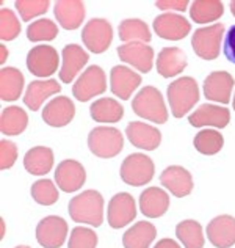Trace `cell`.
Returning a JSON list of instances; mask_svg holds the SVG:
<instances>
[{"mask_svg": "<svg viewBox=\"0 0 235 248\" xmlns=\"http://www.w3.org/2000/svg\"><path fill=\"white\" fill-rule=\"evenodd\" d=\"M68 212L75 223L99 228L103 221V198L97 190H85L69 201Z\"/></svg>", "mask_w": 235, "mask_h": 248, "instance_id": "obj_1", "label": "cell"}, {"mask_svg": "<svg viewBox=\"0 0 235 248\" xmlns=\"http://www.w3.org/2000/svg\"><path fill=\"white\" fill-rule=\"evenodd\" d=\"M168 101L171 113L182 118L199 101V88L193 77H180L168 87Z\"/></svg>", "mask_w": 235, "mask_h": 248, "instance_id": "obj_2", "label": "cell"}, {"mask_svg": "<svg viewBox=\"0 0 235 248\" xmlns=\"http://www.w3.org/2000/svg\"><path fill=\"white\" fill-rule=\"evenodd\" d=\"M133 112L147 121L163 124L168 120V110L163 96L155 87H145L132 101Z\"/></svg>", "mask_w": 235, "mask_h": 248, "instance_id": "obj_3", "label": "cell"}, {"mask_svg": "<svg viewBox=\"0 0 235 248\" xmlns=\"http://www.w3.org/2000/svg\"><path fill=\"white\" fill-rule=\"evenodd\" d=\"M88 148L101 159H112L124 148V137L116 127L99 126L94 127L88 135Z\"/></svg>", "mask_w": 235, "mask_h": 248, "instance_id": "obj_4", "label": "cell"}, {"mask_svg": "<svg viewBox=\"0 0 235 248\" xmlns=\"http://www.w3.org/2000/svg\"><path fill=\"white\" fill-rule=\"evenodd\" d=\"M154 171H155V167L151 157H147V155L141 153H135V154L127 155V157L122 160L119 173H121V179L126 182L127 186L141 187L152 181Z\"/></svg>", "mask_w": 235, "mask_h": 248, "instance_id": "obj_5", "label": "cell"}, {"mask_svg": "<svg viewBox=\"0 0 235 248\" xmlns=\"http://www.w3.org/2000/svg\"><path fill=\"white\" fill-rule=\"evenodd\" d=\"M224 35L223 24H213L210 27L198 29L191 36V46L194 54L202 60H215L220 55L221 41Z\"/></svg>", "mask_w": 235, "mask_h": 248, "instance_id": "obj_6", "label": "cell"}, {"mask_svg": "<svg viewBox=\"0 0 235 248\" xmlns=\"http://www.w3.org/2000/svg\"><path fill=\"white\" fill-rule=\"evenodd\" d=\"M82 41L93 54H102V52H105L113 41L112 24L101 17L91 19L82 30Z\"/></svg>", "mask_w": 235, "mask_h": 248, "instance_id": "obj_7", "label": "cell"}, {"mask_svg": "<svg viewBox=\"0 0 235 248\" xmlns=\"http://www.w3.org/2000/svg\"><path fill=\"white\" fill-rule=\"evenodd\" d=\"M107 90V77L103 69L97 64L89 66L78 77L73 87V94L77 101L87 102L91 97L102 94Z\"/></svg>", "mask_w": 235, "mask_h": 248, "instance_id": "obj_8", "label": "cell"}, {"mask_svg": "<svg viewBox=\"0 0 235 248\" xmlns=\"http://www.w3.org/2000/svg\"><path fill=\"white\" fill-rule=\"evenodd\" d=\"M68 237L66 220L58 215L44 217L36 226V240L44 248H60Z\"/></svg>", "mask_w": 235, "mask_h": 248, "instance_id": "obj_9", "label": "cell"}, {"mask_svg": "<svg viewBox=\"0 0 235 248\" xmlns=\"http://www.w3.org/2000/svg\"><path fill=\"white\" fill-rule=\"evenodd\" d=\"M60 57L52 46H36L27 54V68L36 77H49L57 73Z\"/></svg>", "mask_w": 235, "mask_h": 248, "instance_id": "obj_10", "label": "cell"}, {"mask_svg": "<svg viewBox=\"0 0 235 248\" xmlns=\"http://www.w3.org/2000/svg\"><path fill=\"white\" fill-rule=\"evenodd\" d=\"M135 217H136V206H135V200L130 193L119 192L110 200L107 209V220L112 228L119 230V228L127 226Z\"/></svg>", "mask_w": 235, "mask_h": 248, "instance_id": "obj_11", "label": "cell"}, {"mask_svg": "<svg viewBox=\"0 0 235 248\" xmlns=\"http://www.w3.org/2000/svg\"><path fill=\"white\" fill-rule=\"evenodd\" d=\"M152 25L157 35L169 41L184 40L191 30L190 22L177 13H163V15L154 19Z\"/></svg>", "mask_w": 235, "mask_h": 248, "instance_id": "obj_12", "label": "cell"}, {"mask_svg": "<svg viewBox=\"0 0 235 248\" xmlns=\"http://www.w3.org/2000/svg\"><path fill=\"white\" fill-rule=\"evenodd\" d=\"M118 57L124 63L132 64L140 73H149L154 64V49L145 43H127L118 47Z\"/></svg>", "mask_w": 235, "mask_h": 248, "instance_id": "obj_13", "label": "cell"}, {"mask_svg": "<svg viewBox=\"0 0 235 248\" xmlns=\"http://www.w3.org/2000/svg\"><path fill=\"white\" fill-rule=\"evenodd\" d=\"M55 181L57 186L61 188L63 192L73 193L78 190L87 181V173L80 162L68 159L58 164L55 170Z\"/></svg>", "mask_w": 235, "mask_h": 248, "instance_id": "obj_14", "label": "cell"}, {"mask_svg": "<svg viewBox=\"0 0 235 248\" xmlns=\"http://www.w3.org/2000/svg\"><path fill=\"white\" fill-rule=\"evenodd\" d=\"M160 182L177 198H184L193 190L191 173L180 165H171L163 170V173L160 174Z\"/></svg>", "mask_w": 235, "mask_h": 248, "instance_id": "obj_15", "label": "cell"}, {"mask_svg": "<svg viewBox=\"0 0 235 248\" xmlns=\"http://www.w3.org/2000/svg\"><path fill=\"white\" fill-rule=\"evenodd\" d=\"M126 135L129 141L135 148L146 149V151H154L160 146L162 134L160 130L151 126V124L141 123V121H132L127 124Z\"/></svg>", "mask_w": 235, "mask_h": 248, "instance_id": "obj_16", "label": "cell"}, {"mask_svg": "<svg viewBox=\"0 0 235 248\" xmlns=\"http://www.w3.org/2000/svg\"><path fill=\"white\" fill-rule=\"evenodd\" d=\"M231 121V112L226 107L213 106V104H202V106L194 110V112L188 116V123L193 127H204L212 126L217 129L226 127Z\"/></svg>", "mask_w": 235, "mask_h": 248, "instance_id": "obj_17", "label": "cell"}, {"mask_svg": "<svg viewBox=\"0 0 235 248\" xmlns=\"http://www.w3.org/2000/svg\"><path fill=\"white\" fill-rule=\"evenodd\" d=\"M234 87V77L226 71H213L204 80V94L207 99L229 104Z\"/></svg>", "mask_w": 235, "mask_h": 248, "instance_id": "obj_18", "label": "cell"}, {"mask_svg": "<svg viewBox=\"0 0 235 248\" xmlns=\"http://www.w3.org/2000/svg\"><path fill=\"white\" fill-rule=\"evenodd\" d=\"M207 239L217 248H231L235 244V218L218 215L207 225Z\"/></svg>", "mask_w": 235, "mask_h": 248, "instance_id": "obj_19", "label": "cell"}, {"mask_svg": "<svg viewBox=\"0 0 235 248\" xmlns=\"http://www.w3.org/2000/svg\"><path fill=\"white\" fill-rule=\"evenodd\" d=\"M140 83L141 76L133 73L130 68L121 66V64L112 68V73H110V88H112V93L115 96L127 101L130 99L133 91L138 88Z\"/></svg>", "mask_w": 235, "mask_h": 248, "instance_id": "obj_20", "label": "cell"}, {"mask_svg": "<svg viewBox=\"0 0 235 248\" xmlns=\"http://www.w3.org/2000/svg\"><path fill=\"white\" fill-rule=\"evenodd\" d=\"M74 102L66 96L54 97L43 110V120L52 127H64L74 120Z\"/></svg>", "mask_w": 235, "mask_h": 248, "instance_id": "obj_21", "label": "cell"}, {"mask_svg": "<svg viewBox=\"0 0 235 248\" xmlns=\"http://www.w3.org/2000/svg\"><path fill=\"white\" fill-rule=\"evenodd\" d=\"M187 54L179 47H165L157 55V71L165 79L180 74L187 68Z\"/></svg>", "mask_w": 235, "mask_h": 248, "instance_id": "obj_22", "label": "cell"}, {"mask_svg": "<svg viewBox=\"0 0 235 248\" xmlns=\"http://www.w3.org/2000/svg\"><path fill=\"white\" fill-rule=\"evenodd\" d=\"M169 207L168 193L160 187H147L140 195V211L149 218H159L165 215Z\"/></svg>", "mask_w": 235, "mask_h": 248, "instance_id": "obj_23", "label": "cell"}, {"mask_svg": "<svg viewBox=\"0 0 235 248\" xmlns=\"http://www.w3.org/2000/svg\"><path fill=\"white\" fill-rule=\"evenodd\" d=\"M89 57L80 46L68 44L63 49V66L60 71V80L64 83H71L74 77L80 73V69L88 63Z\"/></svg>", "mask_w": 235, "mask_h": 248, "instance_id": "obj_24", "label": "cell"}, {"mask_svg": "<svg viewBox=\"0 0 235 248\" xmlns=\"http://www.w3.org/2000/svg\"><path fill=\"white\" fill-rule=\"evenodd\" d=\"M55 17L66 30H75L85 19V5L80 0H60L55 3Z\"/></svg>", "mask_w": 235, "mask_h": 248, "instance_id": "obj_25", "label": "cell"}, {"mask_svg": "<svg viewBox=\"0 0 235 248\" xmlns=\"http://www.w3.org/2000/svg\"><path fill=\"white\" fill-rule=\"evenodd\" d=\"M60 91H61V85L55 79L35 80L27 87V91H25V94H24V104L31 112H36L49 96L60 93Z\"/></svg>", "mask_w": 235, "mask_h": 248, "instance_id": "obj_26", "label": "cell"}, {"mask_svg": "<svg viewBox=\"0 0 235 248\" xmlns=\"http://www.w3.org/2000/svg\"><path fill=\"white\" fill-rule=\"evenodd\" d=\"M157 237V228L149 221H138L124 232V248H149Z\"/></svg>", "mask_w": 235, "mask_h": 248, "instance_id": "obj_27", "label": "cell"}, {"mask_svg": "<svg viewBox=\"0 0 235 248\" xmlns=\"http://www.w3.org/2000/svg\"><path fill=\"white\" fill-rule=\"evenodd\" d=\"M24 167L29 173L43 176L54 167V151L47 146H35L24 155Z\"/></svg>", "mask_w": 235, "mask_h": 248, "instance_id": "obj_28", "label": "cell"}, {"mask_svg": "<svg viewBox=\"0 0 235 248\" xmlns=\"http://www.w3.org/2000/svg\"><path fill=\"white\" fill-rule=\"evenodd\" d=\"M24 76L17 68L6 66L0 71V99L16 101L22 93Z\"/></svg>", "mask_w": 235, "mask_h": 248, "instance_id": "obj_29", "label": "cell"}, {"mask_svg": "<svg viewBox=\"0 0 235 248\" xmlns=\"http://www.w3.org/2000/svg\"><path fill=\"white\" fill-rule=\"evenodd\" d=\"M29 115L17 106H11L2 110L0 115V132L3 135H19L27 129Z\"/></svg>", "mask_w": 235, "mask_h": 248, "instance_id": "obj_30", "label": "cell"}, {"mask_svg": "<svg viewBox=\"0 0 235 248\" xmlns=\"http://www.w3.org/2000/svg\"><path fill=\"white\" fill-rule=\"evenodd\" d=\"M91 118L96 123H118L124 115V108L119 102L112 97H101L89 107Z\"/></svg>", "mask_w": 235, "mask_h": 248, "instance_id": "obj_31", "label": "cell"}, {"mask_svg": "<svg viewBox=\"0 0 235 248\" xmlns=\"http://www.w3.org/2000/svg\"><path fill=\"white\" fill-rule=\"evenodd\" d=\"M224 5L220 0H194L190 8V16L194 22L207 24L223 16Z\"/></svg>", "mask_w": 235, "mask_h": 248, "instance_id": "obj_32", "label": "cell"}, {"mask_svg": "<svg viewBox=\"0 0 235 248\" xmlns=\"http://www.w3.org/2000/svg\"><path fill=\"white\" fill-rule=\"evenodd\" d=\"M119 40L124 43H149L152 40L151 30L141 19H124L119 24Z\"/></svg>", "mask_w": 235, "mask_h": 248, "instance_id": "obj_33", "label": "cell"}, {"mask_svg": "<svg viewBox=\"0 0 235 248\" xmlns=\"http://www.w3.org/2000/svg\"><path fill=\"white\" fill-rule=\"evenodd\" d=\"M176 236L185 248H202L204 247V232L199 221L184 220L176 226Z\"/></svg>", "mask_w": 235, "mask_h": 248, "instance_id": "obj_34", "label": "cell"}, {"mask_svg": "<svg viewBox=\"0 0 235 248\" xmlns=\"http://www.w3.org/2000/svg\"><path fill=\"white\" fill-rule=\"evenodd\" d=\"M193 145L196 151L206 155H213L221 151V148L224 145V139L218 130L215 129H204L201 132L196 134Z\"/></svg>", "mask_w": 235, "mask_h": 248, "instance_id": "obj_35", "label": "cell"}, {"mask_svg": "<svg viewBox=\"0 0 235 248\" xmlns=\"http://www.w3.org/2000/svg\"><path fill=\"white\" fill-rule=\"evenodd\" d=\"M58 35V27L50 19H38L27 27V38L33 43L52 41Z\"/></svg>", "mask_w": 235, "mask_h": 248, "instance_id": "obj_36", "label": "cell"}, {"mask_svg": "<svg viewBox=\"0 0 235 248\" xmlns=\"http://www.w3.org/2000/svg\"><path fill=\"white\" fill-rule=\"evenodd\" d=\"M31 198H33L38 204L43 206H52L55 204L60 195H58L57 186L50 179H39L31 186Z\"/></svg>", "mask_w": 235, "mask_h": 248, "instance_id": "obj_37", "label": "cell"}, {"mask_svg": "<svg viewBox=\"0 0 235 248\" xmlns=\"http://www.w3.org/2000/svg\"><path fill=\"white\" fill-rule=\"evenodd\" d=\"M21 33V22L16 15L8 8L0 10V40L13 41Z\"/></svg>", "mask_w": 235, "mask_h": 248, "instance_id": "obj_38", "label": "cell"}, {"mask_svg": "<svg viewBox=\"0 0 235 248\" xmlns=\"http://www.w3.org/2000/svg\"><path fill=\"white\" fill-rule=\"evenodd\" d=\"M49 0H16L15 6L21 15L22 21H30L39 15H44L49 10Z\"/></svg>", "mask_w": 235, "mask_h": 248, "instance_id": "obj_39", "label": "cell"}, {"mask_svg": "<svg viewBox=\"0 0 235 248\" xmlns=\"http://www.w3.org/2000/svg\"><path fill=\"white\" fill-rule=\"evenodd\" d=\"M97 234L91 228L77 226L71 231L68 248H96Z\"/></svg>", "mask_w": 235, "mask_h": 248, "instance_id": "obj_40", "label": "cell"}, {"mask_svg": "<svg viewBox=\"0 0 235 248\" xmlns=\"http://www.w3.org/2000/svg\"><path fill=\"white\" fill-rule=\"evenodd\" d=\"M17 159V148L13 141L10 140H2L0 141V168L8 170L15 165Z\"/></svg>", "mask_w": 235, "mask_h": 248, "instance_id": "obj_41", "label": "cell"}, {"mask_svg": "<svg viewBox=\"0 0 235 248\" xmlns=\"http://www.w3.org/2000/svg\"><path fill=\"white\" fill-rule=\"evenodd\" d=\"M224 55L232 64H235V25L229 29L224 40Z\"/></svg>", "mask_w": 235, "mask_h": 248, "instance_id": "obj_42", "label": "cell"}, {"mask_svg": "<svg viewBox=\"0 0 235 248\" xmlns=\"http://www.w3.org/2000/svg\"><path fill=\"white\" fill-rule=\"evenodd\" d=\"M155 6L159 10L185 11L188 6V0H159V2H155Z\"/></svg>", "mask_w": 235, "mask_h": 248, "instance_id": "obj_43", "label": "cell"}, {"mask_svg": "<svg viewBox=\"0 0 235 248\" xmlns=\"http://www.w3.org/2000/svg\"><path fill=\"white\" fill-rule=\"evenodd\" d=\"M154 248H182V247L173 239H162L155 244Z\"/></svg>", "mask_w": 235, "mask_h": 248, "instance_id": "obj_44", "label": "cell"}, {"mask_svg": "<svg viewBox=\"0 0 235 248\" xmlns=\"http://www.w3.org/2000/svg\"><path fill=\"white\" fill-rule=\"evenodd\" d=\"M0 50H2V57H0V63H5L6 57H8V50H6L5 46H0Z\"/></svg>", "mask_w": 235, "mask_h": 248, "instance_id": "obj_45", "label": "cell"}, {"mask_svg": "<svg viewBox=\"0 0 235 248\" xmlns=\"http://www.w3.org/2000/svg\"><path fill=\"white\" fill-rule=\"evenodd\" d=\"M231 11H232V15L235 17V0H234V2H231Z\"/></svg>", "mask_w": 235, "mask_h": 248, "instance_id": "obj_46", "label": "cell"}, {"mask_svg": "<svg viewBox=\"0 0 235 248\" xmlns=\"http://www.w3.org/2000/svg\"><path fill=\"white\" fill-rule=\"evenodd\" d=\"M15 248H30V247H27V245H17V247H15Z\"/></svg>", "mask_w": 235, "mask_h": 248, "instance_id": "obj_47", "label": "cell"}, {"mask_svg": "<svg viewBox=\"0 0 235 248\" xmlns=\"http://www.w3.org/2000/svg\"><path fill=\"white\" fill-rule=\"evenodd\" d=\"M232 106H234V110H235V96H234V101H232Z\"/></svg>", "mask_w": 235, "mask_h": 248, "instance_id": "obj_48", "label": "cell"}]
</instances>
